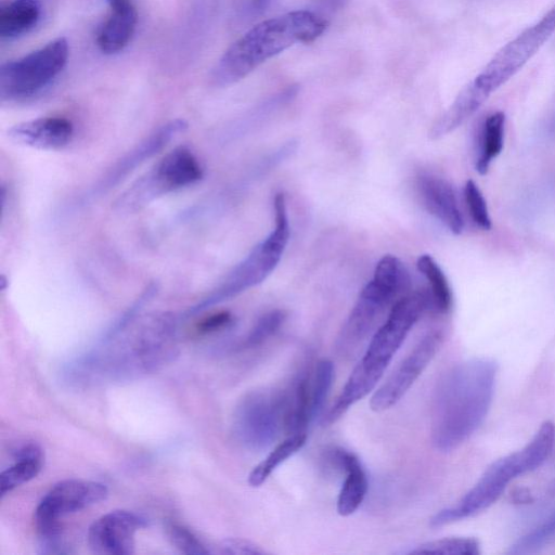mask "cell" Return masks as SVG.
Returning <instances> with one entry per match:
<instances>
[{
  "label": "cell",
  "instance_id": "34",
  "mask_svg": "<svg viewBox=\"0 0 555 555\" xmlns=\"http://www.w3.org/2000/svg\"><path fill=\"white\" fill-rule=\"evenodd\" d=\"M262 1H263V0H250V2H251L254 5H256V7L261 5V4H262Z\"/></svg>",
  "mask_w": 555,
  "mask_h": 555
},
{
  "label": "cell",
  "instance_id": "33",
  "mask_svg": "<svg viewBox=\"0 0 555 555\" xmlns=\"http://www.w3.org/2000/svg\"><path fill=\"white\" fill-rule=\"evenodd\" d=\"M232 322V314L228 311H220L205 318L197 325V332L208 334L229 326Z\"/></svg>",
  "mask_w": 555,
  "mask_h": 555
},
{
  "label": "cell",
  "instance_id": "11",
  "mask_svg": "<svg viewBox=\"0 0 555 555\" xmlns=\"http://www.w3.org/2000/svg\"><path fill=\"white\" fill-rule=\"evenodd\" d=\"M440 330L428 332L373 393L370 406L382 412L395 405L434 359L443 343Z\"/></svg>",
  "mask_w": 555,
  "mask_h": 555
},
{
  "label": "cell",
  "instance_id": "30",
  "mask_svg": "<svg viewBox=\"0 0 555 555\" xmlns=\"http://www.w3.org/2000/svg\"><path fill=\"white\" fill-rule=\"evenodd\" d=\"M167 534L171 543L181 552L189 555H205L211 552L205 544L186 527L169 522Z\"/></svg>",
  "mask_w": 555,
  "mask_h": 555
},
{
  "label": "cell",
  "instance_id": "27",
  "mask_svg": "<svg viewBox=\"0 0 555 555\" xmlns=\"http://www.w3.org/2000/svg\"><path fill=\"white\" fill-rule=\"evenodd\" d=\"M334 379V365L330 360L323 359L315 365L313 376L310 377V412L313 421L322 411L330 393Z\"/></svg>",
  "mask_w": 555,
  "mask_h": 555
},
{
  "label": "cell",
  "instance_id": "23",
  "mask_svg": "<svg viewBox=\"0 0 555 555\" xmlns=\"http://www.w3.org/2000/svg\"><path fill=\"white\" fill-rule=\"evenodd\" d=\"M306 440L307 435L302 431L292 434L279 443L263 461L254 467L248 476V483L251 487H259L262 485L280 464L304 447Z\"/></svg>",
  "mask_w": 555,
  "mask_h": 555
},
{
  "label": "cell",
  "instance_id": "3",
  "mask_svg": "<svg viewBox=\"0 0 555 555\" xmlns=\"http://www.w3.org/2000/svg\"><path fill=\"white\" fill-rule=\"evenodd\" d=\"M326 27V20L308 10L262 21L224 51L212 68L210 79L218 87L235 83L289 47L314 41Z\"/></svg>",
  "mask_w": 555,
  "mask_h": 555
},
{
  "label": "cell",
  "instance_id": "4",
  "mask_svg": "<svg viewBox=\"0 0 555 555\" xmlns=\"http://www.w3.org/2000/svg\"><path fill=\"white\" fill-rule=\"evenodd\" d=\"M428 309H433V304L429 292L425 291L408 293L391 306L386 321L373 335L365 353L330 409L324 420L326 424L336 422L375 388L411 328Z\"/></svg>",
  "mask_w": 555,
  "mask_h": 555
},
{
  "label": "cell",
  "instance_id": "6",
  "mask_svg": "<svg viewBox=\"0 0 555 555\" xmlns=\"http://www.w3.org/2000/svg\"><path fill=\"white\" fill-rule=\"evenodd\" d=\"M275 225L272 232L243 259L203 300L186 312L195 314L260 284L278 266L289 237L286 199L283 193L274 197Z\"/></svg>",
  "mask_w": 555,
  "mask_h": 555
},
{
  "label": "cell",
  "instance_id": "25",
  "mask_svg": "<svg viewBox=\"0 0 555 555\" xmlns=\"http://www.w3.org/2000/svg\"><path fill=\"white\" fill-rule=\"evenodd\" d=\"M505 115L496 112L490 115L482 128L480 140V154L476 163V170L480 175H486L494 157H496L503 147Z\"/></svg>",
  "mask_w": 555,
  "mask_h": 555
},
{
  "label": "cell",
  "instance_id": "7",
  "mask_svg": "<svg viewBox=\"0 0 555 555\" xmlns=\"http://www.w3.org/2000/svg\"><path fill=\"white\" fill-rule=\"evenodd\" d=\"M287 412L288 391L274 388L249 391L234 410L233 435L246 449H267L286 429Z\"/></svg>",
  "mask_w": 555,
  "mask_h": 555
},
{
  "label": "cell",
  "instance_id": "5",
  "mask_svg": "<svg viewBox=\"0 0 555 555\" xmlns=\"http://www.w3.org/2000/svg\"><path fill=\"white\" fill-rule=\"evenodd\" d=\"M554 444L555 425L544 422L524 448L493 462L457 504L435 514L430 526L441 527L487 509L512 480L539 468L552 453Z\"/></svg>",
  "mask_w": 555,
  "mask_h": 555
},
{
  "label": "cell",
  "instance_id": "12",
  "mask_svg": "<svg viewBox=\"0 0 555 555\" xmlns=\"http://www.w3.org/2000/svg\"><path fill=\"white\" fill-rule=\"evenodd\" d=\"M398 299L395 293L371 280L361 291L337 336L335 346L338 353H352L375 327L384 311Z\"/></svg>",
  "mask_w": 555,
  "mask_h": 555
},
{
  "label": "cell",
  "instance_id": "9",
  "mask_svg": "<svg viewBox=\"0 0 555 555\" xmlns=\"http://www.w3.org/2000/svg\"><path fill=\"white\" fill-rule=\"evenodd\" d=\"M202 176V168L193 153L185 147H177L120 194L115 208L138 210L169 192L194 184Z\"/></svg>",
  "mask_w": 555,
  "mask_h": 555
},
{
  "label": "cell",
  "instance_id": "28",
  "mask_svg": "<svg viewBox=\"0 0 555 555\" xmlns=\"http://www.w3.org/2000/svg\"><path fill=\"white\" fill-rule=\"evenodd\" d=\"M553 541H555V513L517 540L509 547L508 553L516 555L534 553Z\"/></svg>",
  "mask_w": 555,
  "mask_h": 555
},
{
  "label": "cell",
  "instance_id": "26",
  "mask_svg": "<svg viewBox=\"0 0 555 555\" xmlns=\"http://www.w3.org/2000/svg\"><path fill=\"white\" fill-rule=\"evenodd\" d=\"M479 542L474 538H444L422 543L408 554L478 555Z\"/></svg>",
  "mask_w": 555,
  "mask_h": 555
},
{
  "label": "cell",
  "instance_id": "13",
  "mask_svg": "<svg viewBox=\"0 0 555 555\" xmlns=\"http://www.w3.org/2000/svg\"><path fill=\"white\" fill-rule=\"evenodd\" d=\"M104 483L82 479H67L54 485L35 511L36 529L60 524L59 519L106 499Z\"/></svg>",
  "mask_w": 555,
  "mask_h": 555
},
{
  "label": "cell",
  "instance_id": "2",
  "mask_svg": "<svg viewBox=\"0 0 555 555\" xmlns=\"http://www.w3.org/2000/svg\"><path fill=\"white\" fill-rule=\"evenodd\" d=\"M496 374L493 359L477 357L460 362L444 375L436 391L430 428L437 450L456 449L482 424L492 403Z\"/></svg>",
  "mask_w": 555,
  "mask_h": 555
},
{
  "label": "cell",
  "instance_id": "1",
  "mask_svg": "<svg viewBox=\"0 0 555 555\" xmlns=\"http://www.w3.org/2000/svg\"><path fill=\"white\" fill-rule=\"evenodd\" d=\"M176 317L162 312L134 321L69 365L77 383L124 382L150 374L177 356Z\"/></svg>",
  "mask_w": 555,
  "mask_h": 555
},
{
  "label": "cell",
  "instance_id": "24",
  "mask_svg": "<svg viewBox=\"0 0 555 555\" xmlns=\"http://www.w3.org/2000/svg\"><path fill=\"white\" fill-rule=\"evenodd\" d=\"M416 267L430 286L429 294L433 310L439 313L448 312L452 305V294L448 280L439 264L430 255L425 254L418 257Z\"/></svg>",
  "mask_w": 555,
  "mask_h": 555
},
{
  "label": "cell",
  "instance_id": "22",
  "mask_svg": "<svg viewBox=\"0 0 555 555\" xmlns=\"http://www.w3.org/2000/svg\"><path fill=\"white\" fill-rule=\"evenodd\" d=\"M42 465L43 452L39 444L29 442L22 446L15 453V463L0 475L1 496L35 478Z\"/></svg>",
  "mask_w": 555,
  "mask_h": 555
},
{
  "label": "cell",
  "instance_id": "14",
  "mask_svg": "<svg viewBox=\"0 0 555 555\" xmlns=\"http://www.w3.org/2000/svg\"><path fill=\"white\" fill-rule=\"evenodd\" d=\"M188 128L183 119L170 120L138 143L116 160L89 190L87 198H96L125 180L138 167L158 154L178 134Z\"/></svg>",
  "mask_w": 555,
  "mask_h": 555
},
{
  "label": "cell",
  "instance_id": "31",
  "mask_svg": "<svg viewBox=\"0 0 555 555\" xmlns=\"http://www.w3.org/2000/svg\"><path fill=\"white\" fill-rule=\"evenodd\" d=\"M464 196L474 222L483 230H489L491 228V220L487 204L480 190L473 180H468L465 183Z\"/></svg>",
  "mask_w": 555,
  "mask_h": 555
},
{
  "label": "cell",
  "instance_id": "15",
  "mask_svg": "<svg viewBox=\"0 0 555 555\" xmlns=\"http://www.w3.org/2000/svg\"><path fill=\"white\" fill-rule=\"evenodd\" d=\"M144 527L146 520L142 516L124 509L112 511L89 527V547L101 555H132L135 533Z\"/></svg>",
  "mask_w": 555,
  "mask_h": 555
},
{
  "label": "cell",
  "instance_id": "35",
  "mask_svg": "<svg viewBox=\"0 0 555 555\" xmlns=\"http://www.w3.org/2000/svg\"><path fill=\"white\" fill-rule=\"evenodd\" d=\"M341 1H345V0H334V2H341Z\"/></svg>",
  "mask_w": 555,
  "mask_h": 555
},
{
  "label": "cell",
  "instance_id": "10",
  "mask_svg": "<svg viewBox=\"0 0 555 555\" xmlns=\"http://www.w3.org/2000/svg\"><path fill=\"white\" fill-rule=\"evenodd\" d=\"M555 31V4L533 25L504 44L474 80L489 94L511 79Z\"/></svg>",
  "mask_w": 555,
  "mask_h": 555
},
{
  "label": "cell",
  "instance_id": "29",
  "mask_svg": "<svg viewBox=\"0 0 555 555\" xmlns=\"http://www.w3.org/2000/svg\"><path fill=\"white\" fill-rule=\"evenodd\" d=\"M285 318V312L278 309L262 314L241 341L238 349H250L263 344L279 331Z\"/></svg>",
  "mask_w": 555,
  "mask_h": 555
},
{
  "label": "cell",
  "instance_id": "32",
  "mask_svg": "<svg viewBox=\"0 0 555 555\" xmlns=\"http://www.w3.org/2000/svg\"><path fill=\"white\" fill-rule=\"evenodd\" d=\"M222 554L232 555H261L266 552L253 542L238 538L225 539L220 544Z\"/></svg>",
  "mask_w": 555,
  "mask_h": 555
},
{
  "label": "cell",
  "instance_id": "21",
  "mask_svg": "<svg viewBox=\"0 0 555 555\" xmlns=\"http://www.w3.org/2000/svg\"><path fill=\"white\" fill-rule=\"evenodd\" d=\"M489 95L474 79L469 81L460 91L450 107L435 121L429 137L439 139L452 132L474 115Z\"/></svg>",
  "mask_w": 555,
  "mask_h": 555
},
{
  "label": "cell",
  "instance_id": "19",
  "mask_svg": "<svg viewBox=\"0 0 555 555\" xmlns=\"http://www.w3.org/2000/svg\"><path fill=\"white\" fill-rule=\"evenodd\" d=\"M107 18L99 27L95 42L104 54L121 51L131 40L138 22V13L131 0H106Z\"/></svg>",
  "mask_w": 555,
  "mask_h": 555
},
{
  "label": "cell",
  "instance_id": "18",
  "mask_svg": "<svg viewBox=\"0 0 555 555\" xmlns=\"http://www.w3.org/2000/svg\"><path fill=\"white\" fill-rule=\"evenodd\" d=\"M416 186L429 214L444 223L451 232L460 234L464 223L451 184L442 178L422 175L417 178Z\"/></svg>",
  "mask_w": 555,
  "mask_h": 555
},
{
  "label": "cell",
  "instance_id": "20",
  "mask_svg": "<svg viewBox=\"0 0 555 555\" xmlns=\"http://www.w3.org/2000/svg\"><path fill=\"white\" fill-rule=\"evenodd\" d=\"M330 460L346 475L337 499V512L340 516H349L359 508L366 495V474L359 459L347 450H332Z\"/></svg>",
  "mask_w": 555,
  "mask_h": 555
},
{
  "label": "cell",
  "instance_id": "16",
  "mask_svg": "<svg viewBox=\"0 0 555 555\" xmlns=\"http://www.w3.org/2000/svg\"><path fill=\"white\" fill-rule=\"evenodd\" d=\"M73 133L68 119L49 116L16 124L9 129L8 137L21 146L51 151L66 146Z\"/></svg>",
  "mask_w": 555,
  "mask_h": 555
},
{
  "label": "cell",
  "instance_id": "8",
  "mask_svg": "<svg viewBox=\"0 0 555 555\" xmlns=\"http://www.w3.org/2000/svg\"><path fill=\"white\" fill-rule=\"evenodd\" d=\"M69 54L65 38L46 46L0 68V96L3 101L29 99L47 88L63 70Z\"/></svg>",
  "mask_w": 555,
  "mask_h": 555
},
{
  "label": "cell",
  "instance_id": "17",
  "mask_svg": "<svg viewBox=\"0 0 555 555\" xmlns=\"http://www.w3.org/2000/svg\"><path fill=\"white\" fill-rule=\"evenodd\" d=\"M55 0H12L0 9V38L14 40L33 33L51 17Z\"/></svg>",
  "mask_w": 555,
  "mask_h": 555
}]
</instances>
